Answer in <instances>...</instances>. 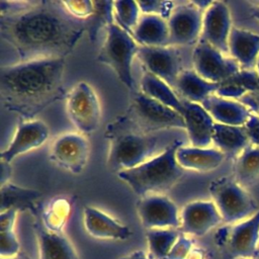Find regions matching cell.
I'll return each instance as SVG.
<instances>
[{
  "mask_svg": "<svg viewBox=\"0 0 259 259\" xmlns=\"http://www.w3.org/2000/svg\"><path fill=\"white\" fill-rule=\"evenodd\" d=\"M193 240L188 235L181 233L165 259H186L193 249Z\"/></svg>",
  "mask_w": 259,
  "mask_h": 259,
  "instance_id": "37",
  "label": "cell"
},
{
  "mask_svg": "<svg viewBox=\"0 0 259 259\" xmlns=\"http://www.w3.org/2000/svg\"><path fill=\"white\" fill-rule=\"evenodd\" d=\"M114 22L132 35L140 17L141 10L137 1H113Z\"/></svg>",
  "mask_w": 259,
  "mask_h": 259,
  "instance_id": "33",
  "label": "cell"
},
{
  "mask_svg": "<svg viewBox=\"0 0 259 259\" xmlns=\"http://www.w3.org/2000/svg\"><path fill=\"white\" fill-rule=\"evenodd\" d=\"M244 105H246L253 113L259 115V93L250 92L245 94L242 98L239 99Z\"/></svg>",
  "mask_w": 259,
  "mask_h": 259,
  "instance_id": "39",
  "label": "cell"
},
{
  "mask_svg": "<svg viewBox=\"0 0 259 259\" xmlns=\"http://www.w3.org/2000/svg\"><path fill=\"white\" fill-rule=\"evenodd\" d=\"M38 259H80L74 245L64 232L48 230L42 224L34 225Z\"/></svg>",
  "mask_w": 259,
  "mask_h": 259,
  "instance_id": "20",
  "label": "cell"
},
{
  "mask_svg": "<svg viewBox=\"0 0 259 259\" xmlns=\"http://www.w3.org/2000/svg\"><path fill=\"white\" fill-rule=\"evenodd\" d=\"M137 2L142 14L161 16L166 19L169 17L173 8L175 7L174 2L165 0H145Z\"/></svg>",
  "mask_w": 259,
  "mask_h": 259,
  "instance_id": "34",
  "label": "cell"
},
{
  "mask_svg": "<svg viewBox=\"0 0 259 259\" xmlns=\"http://www.w3.org/2000/svg\"><path fill=\"white\" fill-rule=\"evenodd\" d=\"M180 234L179 229L147 230L146 238L151 257L153 259H165Z\"/></svg>",
  "mask_w": 259,
  "mask_h": 259,
  "instance_id": "31",
  "label": "cell"
},
{
  "mask_svg": "<svg viewBox=\"0 0 259 259\" xmlns=\"http://www.w3.org/2000/svg\"><path fill=\"white\" fill-rule=\"evenodd\" d=\"M244 127L246 130L250 144L259 147V115L252 112L244 124Z\"/></svg>",
  "mask_w": 259,
  "mask_h": 259,
  "instance_id": "38",
  "label": "cell"
},
{
  "mask_svg": "<svg viewBox=\"0 0 259 259\" xmlns=\"http://www.w3.org/2000/svg\"><path fill=\"white\" fill-rule=\"evenodd\" d=\"M203 11L192 1L175 5L167 18L169 46L181 47L198 42L202 28Z\"/></svg>",
  "mask_w": 259,
  "mask_h": 259,
  "instance_id": "12",
  "label": "cell"
},
{
  "mask_svg": "<svg viewBox=\"0 0 259 259\" xmlns=\"http://www.w3.org/2000/svg\"><path fill=\"white\" fill-rule=\"evenodd\" d=\"M139 50L140 46L134 37L114 22L105 30V38L97 55V61L108 66L132 92H136L133 62Z\"/></svg>",
  "mask_w": 259,
  "mask_h": 259,
  "instance_id": "4",
  "label": "cell"
},
{
  "mask_svg": "<svg viewBox=\"0 0 259 259\" xmlns=\"http://www.w3.org/2000/svg\"><path fill=\"white\" fill-rule=\"evenodd\" d=\"M181 145V141H174L150 160L133 169L117 173L118 178L141 197L149 194H164L183 176L184 170L176 160V151Z\"/></svg>",
  "mask_w": 259,
  "mask_h": 259,
  "instance_id": "3",
  "label": "cell"
},
{
  "mask_svg": "<svg viewBox=\"0 0 259 259\" xmlns=\"http://www.w3.org/2000/svg\"><path fill=\"white\" fill-rule=\"evenodd\" d=\"M140 91L162 104L173 108L182 115L184 108L183 101L177 96L175 90L169 84L145 70L140 81Z\"/></svg>",
  "mask_w": 259,
  "mask_h": 259,
  "instance_id": "27",
  "label": "cell"
},
{
  "mask_svg": "<svg viewBox=\"0 0 259 259\" xmlns=\"http://www.w3.org/2000/svg\"><path fill=\"white\" fill-rule=\"evenodd\" d=\"M132 36L141 47L169 46V29L166 18L142 14Z\"/></svg>",
  "mask_w": 259,
  "mask_h": 259,
  "instance_id": "24",
  "label": "cell"
},
{
  "mask_svg": "<svg viewBox=\"0 0 259 259\" xmlns=\"http://www.w3.org/2000/svg\"><path fill=\"white\" fill-rule=\"evenodd\" d=\"M253 15L255 18H257L259 20V3L254 5V10H253Z\"/></svg>",
  "mask_w": 259,
  "mask_h": 259,
  "instance_id": "43",
  "label": "cell"
},
{
  "mask_svg": "<svg viewBox=\"0 0 259 259\" xmlns=\"http://www.w3.org/2000/svg\"><path fill=\"white\" fill-rule=\"evenodd\" d=\"M68 117L78 133L86 136L94 133L101 120V106L97 93L86 82L77 83L66 99Z\"/></svg>",
  "mask_w": 259,
  "mask_h": 259,
  "instance_id": "9",
  "label": "cell"
},
{
  "mask_svg": "<svg viewBox=\"0 0 259 259\" xmlns=\"http://www.w3.org/2000/svg\"><path fill=\"white\" fill-rule=\"evenodd\" d=\"M232 28V16L228 5L223 1H212L203 12L200 39L229 55L228 44Z\"/></svg>",
  "mask_w": 259,
  "mask_h": 259,
  "instance_id": "16",
  "label": "cell"
},
{
  "mask_svg": "<svg viewBox=\"0 0 259 259\" xmlns=\"http://www.w3.org/2000/svg\"><path fill=\"white\" fill-rule=\"evenodd\" d=\"M256 72H257V75H258V78H259V57H258V60H257V63H256Z\"/></svg>",
  "mask_w": 259,
  "mask_h": 259,
  "instance_id": "44",
  "label": "cell"
},
{
  "mask_svg": "<svg viewBox=\"0 0 259 259\" xmlns=\"http://www.w3.org/2000/svg\"><path fill=\"white\" fill-rule=\"evenodd\" d=\"M120 259H149L148 256L146 255V253L142 250H138V251H134L125 256H123Z\"/></svg>",
  "mask_w": 259,
  "mask_h": 259,
  "instance_id": "41",
  "label": "cell"
},
{
  "mask_svg": "<svg viewBox=\"0 0 259 259\" xmlns=\"http://www.w3.org/2000/svg\"><path fill=\"white\" fill-rule=\"evenodd\" d=\"M205 254L202 249L199 248H193L186 259H204Z\"/></svg>",
  "mask_w": 259,
  "mask_h": 259,
  "instance_id": "42",
  "label": "cell"
},
{
  "mask_svg": "<svg viewBox=\"0 0 259 259\" xmlns=\"http://www.w3.org/2000/svg\"><path fill=\"white\" fill-rule=\"evenodd\" d=\"M183 119L190 146L206 148L212 143L214 120L200 103L183 100Z\"/></svg>",
  "mask_w": 259,
  "mask_h": 259,
  "instance_id": "19",
  "label": "cell"
},
{
  "mask_svg": "<svg viewBox=\"0 0 259 259\" xmlns=\"http://www.w3.org/2000/svg\"><path fill=\"white\" fill-rule=\"evenodd\" d=\"M94 10L92 15L86 20V32L91 41H94L100 30L107 29L114 23L113 1H93Z\"/></svg>",
  "mask_w": 259,
  "mask_h": 259,
  "instance_id": "32",
  "label": "cell"
},
{
  "mask_svg": "<svg viewBox=\"0 0 259 259\" xmlns=\"http://www.w3.org/2000/svg\"><path fill=\"white\" fill-rule=\"evenodd\" d=\"M86 32V21L71 16L61 1H29L23 9L0 16L1 38L20 61L66 58Z\"/></svg>",
  "mask_w": 259,
  "mask_h": 259,
  "instance_id": "1",
  "label": "cell"
},
{
  "mask_svg": "<svg viewBox=\"0 0 259 259\" xmlns=\"http://www.w3.org/2000/svg\"><path fill=\"white\" fill-rule=\"evenodd\" d=\"M1 259H20V258H18V256H16V257H11V258H1Z\"/></svg>",
  "mask_w": 259,
  "mask_h": 259,
  "instance_id": "45",
  "label": "cell"
},
{
  "mask_svg": "<svg viewBox=\"0 0 259 259\" xmlns=\"http://www.w3.org/2000/svg\"><path fill=\"white\" fill-rule=\"evenodd\" d=\"M220 85V83L203 79L193 69H190L183 70L180 73L173 89L183 97V100L201 103L206 97L214 94Z\"/></svg>",
  "mask_w": 259,
  "mask_h": 259,
  "instance_id": "25",
  "label": "cell"
},
{
  "mask_svg": "<svg viewBox=\"0 0 259 259\" xmlns=\"http://www.w3.org/2000/svg\"><path fill=\"white\" fill-rule=\"evenodd\" d=\"M65 58H42L2 66L0 94L4 106L31 119L62 96Z\"/></svg>",
  "mask_w": 259,
  "mask_h": 259,
  "instance_id": "2",
  "label": "cell"
},
{
  "mask_svg": "<svg viewBox=\"0 0 259 259\" xmlns=\"http://www.w3.org/2000/svg\"><path fill=\"white\" fill-rule=\"evenodd\" d=\"M229 56L242 70H254L259 57V34L244 28L233 27L229 37Z\"/></svg>",
  "mask_w": 259,
  "mask_h": 259,
  "instance_id": "22",
  "label": "cell"
},
{
  "mask_svg": "<svg viewBox=\"0 0 259 259\" xmlns=\"http://www.w3.org/2000/svg\"><path fill=\"white\" fill-rule=\"evenodd\" d=\"M137 212L146 230L180 228L177 205L165 194H149L141 197L137 203Z\"/></svg>",
  "mask_w": 259,
  "mask_h": 259,
  "instance_id": "13",
  "label": "cell"
},
{
  "mask_svg": "<svg viewBox=\"0 0 259 259\" xmlns=\"http://www.w3.org/2000/svg\"><path fill=\"white\" fill-rule=\"evenodd\" d=\"M12 170L10 163L1 161L0 162V185H4L9 182V178L11 177Z\"/></svg>",
  "mask_w": 259,
  "mask_h": 259,
  "instance_id": "40",
  "label": "cell"
},
{
  "mask_svg": "<svg viewBox=\"0 0 259 259\" xmlns=\"http://www.w3.org/2000/svg\"><path fill=\"white\" fill-rule=\"evenodd\" d=\"M214 122L243 126L251 115V110L239 100L211 94L200 103Z\"/></svg>",
  "mask_w": 259,
  "mask_h": 259,
  "instance_id": "21",
  "label": "cell"
},
{
  "mask_svg": "<svg viewBox=\"0 0 259 259\" xmlns=\"http://www.w3.org/2000/svg\"><path fill=\"white\" fill-rule=\"evenodd\" d=\"M214 241L225 259H256L259 242V210L249 219L219 229Z\"/></svg>",
  "mask_w": 259,
  "mask_h": 259,
  "instance_id": "7",
  "label": "cell"
},
{
  "mask_svg": "<svg viewBox=\"0 0 259 259\" xmlns=\"http://www.w3.org/2000/svg\"><path fill=\"white\" fill-rule=\"evenodd\" d=\"M83 224L90 236L100 240L125 241L133 234L130 227L94 206L84 207Z\"/></svg>",
  "mask_w": 259,
  "mask_h": 259,
  "instance_id": "18",
  "label": "cell"
},
{
  "mask_svg": "<svg viewBox=\"0 0 259 259\" xmlns=\"http://www.w3.org/2000/svg\"><path fill=\"white\" fill-rule=\"evenodd\" d=\"M192 64L193 70L203 79L220 84L241 70L238 63L229 55L201 39L194 47Z\"/></svg>",
  "mask_w": 259,
  "mask_h": 259,
  "instance_id": "10",
  "label": "cell"
},
{
  "mask_svg": "<svg viewBox=\"0 0 259 259\" xmlns=\"http://www.w3.org/2000/svg\"><path fill=\"white\" fill-rule=\"evenodd\" d=\"M225 155L215 148L181 145L176 151V160L183 170L209 172L221 166Z\"/></svg>",
  "mask_w": 259,
  "mask_h": 259,
  "instance_id": "23",
  "label": "cell"
},
{
  "mask_svg": "<svg viewBox=\"0 0 259 259\" xmlns=\"http://www.w3.org/2000/svg\"><path fill=\"white\" fill-rule=\"evenodd\" d=\"M158 139L152 134L143 133L135 127L112 132L107 164L117 173L133 169L153 158L157 150Z\"/></svg>",
  "mask_w": 259,
  "mask_h": 259,
  "instance_id": "5",
  "label": "cell"
},
{
  "mask_svg": "<svg viewBox=\"0 0 259 259\" xmlns=\"http://www.w3.org/2000/svg\"><path fill=\"white\" fill-rule=\"evenodd\" d=\"M144 70L160 78L172 88L183 71L181 56L176 47H141L137 57Z\"/></svg>",
  "mask_w": 259,
  "mask_h": 259,
  "instance_id": "14",
  "label": "cell"
},
{
  "mask_svg": "<svg viewBox=\"0 0 259 259\" xmlns=\"http://www.w3.org/2000/svg\"><path fill=\"white\" fill-rule=\"evenodd\" d=\"M130 117L135 127L146 134L159 130H185L183 116L178 111L145 95L141 91L134 92Z\"/></svg>",
  "mask_w": 259,
  "mask_h": 259,
  "instance_id": "8",
  "label": "cell"
},
{
  "mask_svg": "<svg viewBox=\"0 0 259 259\" xmlns=\"http://www.w3.org/2000/svg\"><path fill=\"white\" fill-rule=\"evenodd\" d=\"M212 145L225 156L238 157L249 145L246 130L243 126L228 125L214 122Z\"/></svg>",
  "mask_w": 259,
  "mask_h": 259,
  "instance_id": "26",
  "label": "cell"
},
{
  "mask_svg": "<svg viewBox=\"0 0 259 259\" xmlns=\"http://www.w3.org/2000/svg\"><path fill=\"white\" fill-rule=\"evenodd\" d=\"M225 82H230L236 84L248 93L259 91V78L256 70H240L237 74L226 80Z\"/></svg>",
  "mask_w": 259,
  "mask_h": 259,
  "instance_id": "36",
  "label": "cell"
},
{
  "mask_svg": "<svg viewBox=\"0 0 259 259\" xmlns=\"http://www.w3.org/2000/svg\"><path fill=\"white\" fill-rule=\"evenodd\" d=\"M50 137L47 123L40 119H25L19 122L15 133L7 146L0 154L1 161L11 163L15 158L40 148Z\"/></svg>",
  "mask_w": 259,
  "mask_h": 259,
  "instance_id": "15",
  "label": "cell"
},
{
  "mask_svg": "<svg viewBox=\"0 0 259 259\" xmlns=\"http://www.w3.org/2000/svg\"><path fill=\"white\" fill-rule=\"evenodd\" d=\"M1 211L14 208L19 211L21 208H33L40 198L41 192L35 189L14 185L10 182L0 186Z\"/></svg>",
  "mask_w": 259,
  "mask_h": 259,
  "instance_id": "28",
  "label": "cell"
},
{
  "mask_svg": "<svg viewBox=\"0 0 259 259\" xmlns=\"http://www.w3.org/2000/svg\"><path fill=\"white\" fill-rule=\"evenodd\" d=\"M89 154L90 144L84 135L66 133L53 142L50 149V160L72 174H80L88 163Z\"/></svg>",
  "mask_w": 259,
  "mask_h": 259,
  "instance_id": "11",
  "label": "cell"
},
{
  "mask_svg": "<svg viewBox=\"0 0 259 259\" xmlns=\"http://www.w3.org/2000/svg\"><path fill=\"white\" fill-rule=\"evenodd\" d=\"M211 200L226 224H236L254 215L258 204L235 179L220 177L209 184Z\"/></svg>",
  "mask_w": 259,
  "mask_h": 259,
  "instance_id": "6",
  "label": "cell"
},
{
  "mask_svg": "<svg viewBox=\"0 0 259 259\" xmlns=\"http://www.w3.org/2000/svg\"><path fill=\"white\" fill-rule=\"evenodd\" d=\"M18 210L14 208L6 209L0 213V244L1 258H11L18 256L20 244L15 233V222Z\"/></svg>",
  "mask_w": 259,
  "mask_h": 259,
  "instance_id": "29",
  "label": "cell"
},
{
  "mask_svg": "<svg viewBox=\"0 0 259 259\" xmlns=\"http://www.w3.org/2000/svg\"><path fill=\"white\" fill-rule=\"evenodd\" d=\"M223 222L212 200H194L183 206L180 212V232L201 237Z\"/></svg>",
  "mask_w": 259,
  "mask_h": 259,
  "instance_id": "17",
  "label": "cell"
},
{
  "mask_svg": "<svg viewBox=\"0 0 259 259\" xmlns=\"http://www.w3.org/2000/svg\"><path fill=\"white\" fill-rule=\"evenodd\" d=\"M61 3L71 16L83 21H86L94 10V2L89 0H69Z\"/></svg>",
  "mask_w": 259,
  "mask_h": 259,
  "instance_id": "35",
  "label": "cell"
},
{
  "mask_svg": "<svg viewBox=\"0 0 259 259\" xmlns=\"http://www.w3.org/2000/svg\"><path fill=\"white\" fill-rule=\"evenodd\" d=\"M236 181L242 186L249 185L259 178V147L249 145L235 163Z\"/></svg>",
  "mask_w": 259,
  "mask_h": 259,
  "instance_id": "30",
  "label": "cell"
}]
</instances>
